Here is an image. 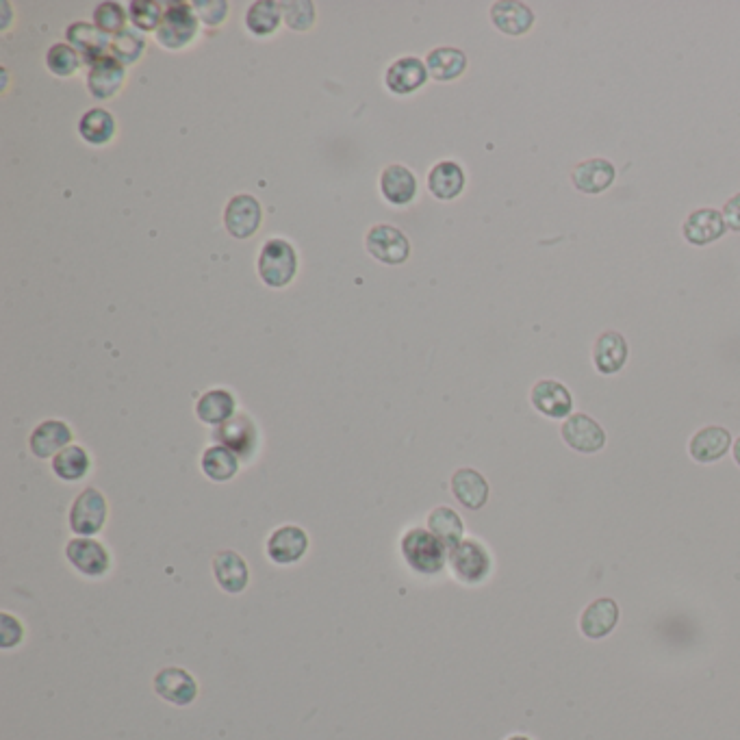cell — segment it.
<instances>
[{"label": "cell", "instance_id": "836d02e7", "mask_svg": "<svg viewBox=\"0 0 740 740\" xmlns=\"http://www.w3.org/2000/svg\"><path fill=\"white\" fill-rule=\"evenodd\" d=\"M280 18H283V9H280L278 3H274V0H257L248 9L246 27L254 35L267 37L278 29Z\"/></svg>", "mask_w": 740, "mask_h": 740}, {"label": "cell", "instance_id": "ac0fdd59", "mask_svg": "<svg viewBox=\"0 0 740 740\" xmlns=\"http://www.w3.org/2000/svg\"><path fill=\"white\" fill-rule=\"evenodd\" d=\"M213 576L220 589L228 595H239L248 589L250 569L244 556L233 550H222L213 556Z\"/></svg>", "mask_w": 740, "mask_h": 740}, {"label": "cell", "instance_id": "7a4b0ae2", "mask_svg": "<svg viewBox=\"0 0 740 740\" xmlns=\"http://www.w3.org/2000/svg\"><path fill=\"white\" fill-rule=\"evenodd\" d=\"M259 276L267 287L283 289L298 272V254L285 239H270L259 252Z\"/></svg>", "mask_w": 740, "mask_h": 740}, {"label": "cell", "instance_id": "b9f144b4", "mask_svg": "<svg viewBox=\"0 0 740 740\" xmlns=\"http://www.w3.org/2000/svg\"><path fill=\"white\" fill-rule=\"evenodd\" d=\"M723 220L727 224V228L734 233H740V194L732 196L730 200H727L723 204Z\"/></svg>", "mask_w": 740, "mask_h": 740}, {"label": "cell", "instance_id": "8d00e7d4", "mask_svg": "<svg viewBox=\"0 0 740 740\" xmlns=\"http://www.w3.org/2000/svg\"><path fill=\"white\" fill-rule=\"evenodd\" d=\"M126 11L122 5L118 3H100L96 9H94V24L107 35H118L120 31H124L126 27Z\"/></svg>", "mask_w": 740, "mask_h": 740}, {"label": "cell", "instance_id": "f35d334b", "mask_svg": "<svg viewBox=\"0 0 740 740\" xmlns=\"http://www.w3.org/2000/svg\"><path fill=\"white\" fill-rule=\"evenodd\" d=\"M163 14L165 11L161 9L159 3H137L135 0V3L129 5V18L133 22V27L142 33L157 31Z\"/></svg>", "mask_w": 740, "mask_h": 740}, {"label": "cell", "instance_id": "4316f807", "mask_svg": "<svg viewBox=\"0 0 740 740\" xmlns=\"http://www.w3.org/2000/svg\"><path fill=\"white\" fill-rule=\"evenodd\" d=\"M465 183V172L456 161H441L428 174V191L443 202H450L461 196Z\"/></svg>", "mask_w": 740, "mask_h": 740}, {"label": "cell", "instance_id": "1f68e13d", "mask_svg": "<svg viewBox=\"0 0 740 740\" xmlns=\"http://www.w3.org/2000/svg\"><path fill=\"white\" fill-rule=\"evenodd\" d=\"M92 469V458L81 445H68L53 458V474L63 482L83 480Z\"/></svg>", "mask_w": 740, "mask_h": 740}, {"label": "cell", "instance_id": "60d3db41", "mask_svg": "<svg viewBox=\"0 0 740 740\" xmlns=\"http://www.w3.org/2000/svg\"><path fill=\"white\" fill-rule=\"evenodd\" d=\"M24 639V625L20 619H16L9 612H3V621H0V641H3V649H11L20 645Z\"/></svg>", "mask_w": 740, "mask_h": 740}, {"label": "cell", "instance_id": "2e32d148", "mask_svg": "<svg viewBox=\"0 0 740 740\" xmlns=\"http://www.w3.org/2000/svg\"><path fill=\"white\" fill-rule=\"evenodd\" d=\"M727 231V224L723 220V213L717 209H697L688 213V218L682 224V235L691 246L704 248L719 241Z\"/></svg>", "mask_w": 740, "mask_h": 740}, {"label": "cell", "instance_id": "7402d4cb", "mask_svg": "<svg viewBox=\"0 0 740 740\" xmlns=\"http://www.w3.org/2000/svg\"><path fill=\"white\" fill-rule=\"evenodd\" d=\"M428 76L430 74L424 61L417 57H402L389 66L385 74V85L391 94L406 96L417 92L419 87H424Z\"/></svg>", "mask_w": 740, "mask_h": 740}, {"label": "cell", "instance_id": "52a82bcc", "mask_svg": "<svg viewBox=\"0 0 740 740\" xmlns=\"http://www.w3.org/2000/svg\"><path fill=\"white\" fill-rule=\"evenodd\" d=\"M560 437L573 452L597 454L606 448V432L591 415L573 413L560 426Z\"/></svg>", "mask_w": 740, "mask_h": 740}, {"label": "cell", "instance_id": "6da1fadb", "mask_svg": "<svg viewBox=\"0 0 740 740\" xmlns=\"http://www.w3.org/2000/svg\"><path fill=\"white\" fill-rule=\"evenodd\" d=\"M404 563L419 576H437L448 565L450 550L426 528H411L400 539Z\"/></svg>", "mask_w": 740, "mask_h": 740}, {"label": "cell", "instance_id": "8992f818", "mask_svg": "<svg viewBox=\"0 0 740 740\" xmlns=\"http://www.w3.org/2000/svg\"><path fill=\"white\" fill-rule=\"evenodd\" d=\"M66 558L83 578H102L111 569V554L105 545L92 537H76L66 545Z\"/></svg>", "mask_w": 740, "mask_h": 740}, {"label": "cell", "instance_id": "277c9868", "mask_svg": "<svg viewBox=\"0 0 740 740\" xmlns=\"http://www.w3.org/2000/svg\"><path fill=\"white\" fill-rule=\"evenodd\" d=\"M109 504L98 489L87 487L74 497L70 506V530L79 537H96L105 528Z\"/></svg>", "mask_w": 740, "mask_h": 740}, {"label": "cell", "instance_id": "3957f363", "mask_svg": "<svg viewBox=\"0 0 740 740\" xmlns=\"http://www.w3.org/2000/svg\"><path fill=\"white\" fill-rule=\"evenodd\" d=\"M448 563L456 580L469 586L482 584L491 576L493 569L489 550L476 539H463L456 547H452Z\"/></svg>", "mask_w": 740, "mask_h": 740}, {"label": "cell", "instance_id": "f546056e", "mask_svg": "<svg viewBox=\"0 0 740 740\" xmlns=\"http://www.w3.org/2000/svg\"><path fill=\"white\" fill-rule=\"evenodd\" d=\"M428 530L435 534V537L445 547H448V550H452V547L461 543L463 534H465V526H463L461 515H458L456 510H452L448 506H437L435 510H430Z\"/></svg>", "mask_w": 740, "mask_h": 740}, {"label": "cell", "instance_id": "d4e9b609", "mask_svg": "<svg viewBox=\"0 0 740 740\" xmlns=\"http://www.w3.org/2000/svg\"><path fill=\"white\" fill-rule=\"evenodd\" d=\"M452 493L469 510H480L489 502V482L480 471L463 467L452 476Z\"/></svg>", "mask_w": 740, "mask_h": 740}, {"label": "cell", "instance_id": "ffe728a7", "mask_svg": "<svg viewBox=\"0 0 740 740\" xmlns=\"http://www.w3.org/2000/svg\"><path fill=\"white\" fill-rule=\"evenodd\" d=\"M628 341L617 330H606L597 337L593 346V365L599 374L615 376L628 363Z\"/></svg>", "mask_w": 740, "mask_h": 740}, {"label": "cell", "instance_id": "e575fe53", "mask_svg": "<svg viewBox=\"0 0 740 740\" xmlns=\"http://www.w3.org/2000/svg\"><path fill=\"white\" fill-rule=\"evenodd\" d=\"M111 57H116L124 66H131V63L139 61V57L144 55L146 50V37L142 31H137L135 27L124 29L118 35L111 37Z\"/></svg>", "mask_w": 740, "mask_h": 740}, {"label": "cell", "instance_id": "4fadbf2b", "mask_svg": "<svg viewBox=\"0 0 740 740\" xmlns=\"http://www.w3.org/2000/svg\"><path fill=\"white\" fill-rule=\"evenodd\" d=\"M155 693L174 706H189L198 697V682L181 667H165L155 675Z\"/></svg>", "mask_w": 740, "mask_h": 740}, {"label": "cell", "instance_id": "d6986e66", "mask_svg": "<svg viewBox=\"0 0 740 740\" xmlns=\"http://www.w3.org/2000/svg\"><path fill=\"white\" fill-rule=\"evenodd\" d=\"M621 617L619 604L610 597H599L584 608L580 617V630L591 641H599L617 628Z\"/></svg>", "mask_w": 740, "mask_h": 740}, {"label": "cell", "instance_id": "7bdbcfd3", "mask_svg": "<svg viewBox=\"0 0 740 740\" xmlns=\"http://www.w3.org/2000/svg\"><path fill=\"white\" fill-rule=\"evenodd\" d=\"M732 450H734V461H736V463H738V467H740V437L734 441Z\"/></svg>", "mask_w": 740, "mask_h": 740}, {"label": "cell", "instance_id": "ab89813d", "mask_svg": "<svg viewBox=\"0 0 740 740\" xmlns=\"http://www.w3.org/2000/svg\"><path fill=\"white\" fill-rule=\"evenodd\" d=\"M191 7H194L196 16L207 27H220L228 16V3H222V0H209V3L207 0H196V3H191Z\"/></svg>", "mask_w": 740, "mask_h": 740}, {"label": "cell", "instance_id": "603a6c76", "mask_svg": "<svg viewBox=\"0 0 740 740\" xmlns=\"http://www.w3.org/2000/svg\"><path fill=\"white\" fill-rule=\"evenodd\" d=\"M72 430L61 419H46L29 437V448L37 458H55L61 450L72 445Z\"/></svg>", "mask_w": 740, "mask_h": 740}, {"label": "cell", "instance_id": "f1b7e54d", "mask_svg": "<svg viewBox=\"0 0 740 740\" xmlns=\"http://www.w3.org/2000/svg\"><path fill=\"white\" fill-rule=\"evenodd\" d=\"M196 415L207 426H222L235 417V398L226 389H211L200 395L196 404Z\"/></svg>", "mask_w": 740, "mask_h": 740}, {"label": "cell", "instance_id": "d6a6232c", "mask_svg": "<svg viewBox=\"0 0 740 740\" xmlns=\"http://www.w3.org/2000/svg\"><path fill=\"white\" fill-rule=\"evenodd\" d=\"M79 135L87 144L105 146L116 135V120L105 109H89L79 120Z\"/></svg>", "mask_w": 740, "mask_h": 740}, {"label": "cell", "instance_id": "7c38bea8", "mask_svg": "<svg viewBox=\"0 0 740 740\" xmlns=\"http://www.w3.org/2000/svg\"><path fill=\"white\" fill-rule=\"evenodd\" d=\"M263 211L259 200L250 194H239L224 209V226L235 239H248L259 231Z\"/></svg>", "mask_w": 740, "mask_h": 740}, {"label": "cell", "instance_id": "9a60e30c", "mask_svg": "<svg viewBox=\"0 0 740 740\" xmlns=\"http://www.w3.org/2000/svg\"><path fill=\"white\" fill-rule=\"evenodd\" d=\"M126 81V68L116 57L105 55L96 59L87 72V89L98 100L116 96Z\"/></svg>", "mask_w": 740, "mask_h": 740}, {"label": "cell", "instance_id": "ee69618b", "mask_svg": "<svg viewBox=\"0 0 740 740\" xmlns=\"http://www.w3.org/2000/svg\"><path fill=\"white\" fill-rule=\"evenodd\" d=\"M508 740H530L528 736H510Z\"/></svg>", "mask_w": 740, "mask_h": 740}, {"label": "cell", "instance_id": "8fae6325", "mask_svg": "<svg viewBox=\"0 0 740 740\" xmlns=\"http://www.w3.org/2000/svg\"><path fill=\"white\" fill-rule=\"evenodd\" d=\"M365 244L376 261L387 265H402L408 259V254H411V244H408L406 235L387 224L374 226L367 233Z\"/></svg>", "mask_w": 740, "mask_h": 740}, {"label": "cell", "instance_id": "83f0119b", "mask_svg": "<svg viewBox=\"0 0 740 740\" xmlns=\"http://www.w3.org/2000/svg\"><path fill=\"white\" fill-rule=\"evenodd\" d=\"M426 68L432 79L439 83H450L456 81L458 76H463L467 70V55L461 48L452 46H441L430 50L426 57Z\"/></svg>", "mask_w": 740, "mask_h": 740}, {"label": "cell", "instance_id": "44dd1931", "mask_svg": "<svg viewBox=\"0 0 740 740\" xmlns=\"http://www.w3.org/2000/svg\"><path fill=\"white\" fill-rule=\"evenodd\" d=\"M534 11L519 3V0H500V3L491 5V22L493 27L510 37H521L532 31L534 27Z\"/></svg>", "mask_w": 740, "mask_h": 740}, {"label": "cell", "instance_id": "30bf717a", "mask_svg": "<svg viewBox=\"0 0 740 740\" xmlns=\"http://www.w3.org/2000/svg\"><path fill=\"white\" fill-rule=\"evenodd\" d=\"M530 402L534 411L541 413L547 419H567L573 413V395L571 391L558 380H539L530 391Z\"/></svg>", "mask_w": 740, "mask_h": 740}, {"label": "cell", "instance_id": "5b68a950", "mask_svg": "<svg viewBox=\"0 0 740 740\" xmlns=\"http://www.w3.org/2000/svg\"><path fill=\"white\" fill-rule=\"evenodd\" d=\"M198 33V16L191 5L187 3H172L165 9L161 24L157 29V40L163 48L181 50Z\"/></svg>", "mask_w": 740, "mask_h": 740}, {"label": "cell", "instance_id": "4dcf8cb0", "mask_svg": "<svg viewBox=\"0 0 740 740\" xmlns=\"http://www.w3.org/2000/svg\"><path fill=\"white\" fill-rule=\"evenodd\" d=\"M202 474L213 482H228L237 476L239 471V456L231 452L224 445H213L207 448L200 458Z\"/></svg>", "mask_w": 740, "mask_h": 740}, {"label": "cell", "instance_id": "cb8c5ba5", "mask_svg": "<svg viewBox=\"0 0 740 740\" xmlns=\"http://www.w3.org/2000/svg\"><path fill=\"white\" fill-rule=\"evenodd\" d=\"M66 37L70 46L83 57V61L89 63V66H92L96 59L105 57L107 48H111L109 35L102 33L96 24L89 22H72L66 31Z\"/></svg>", "mask_w": 740, "mask_h": 740}, {"label": "cell", "instance_id": "9c48e42d", "mask_svg": "<svg viewBox=\"0 0 740 740\" xmlns=\"http://www.w3.org/2000/svg\"><path fill=\"white\" fill-rule=\"evenodd\" d=\"M213 439L218 441V445H224V448L235 452L239 458H250L257 452L259 432L248 415L239 413L228 419L226 424L215 428Z\"/></svg>", "mask_w": 740, "mask_h": 740}, {"label": "cell", "instance_id": "5bb4252c", "mask_svg": "<svg viewBox=\"0 0 740 740\" xmlns=\"http://www.w3.org/2000/svg\"><path fill=\"white\" fill-rule=\"evenodd\" d=\"M617 181V168L608 159L595 157L578 163L571 172V183L580 194L597 196L604 194Z\"/></svg>", "mask_w": 740, "mask_h": 740}, {"label": "cell", "instance_id": "e0dca14e", "mask_svg": "<svg viewBox=\"0 0 740 740\" xmlns=\"http://www.w3.org/2000/svg\"><path fill=\"white\" fill-rule=\"evenodd\" d=\"M732 435L730 430L723 426H706L697 430L691 437V443H688V454L695 463L701 465H710L717 463L721 458L730 452L732 448Z\"/></svg>", "mask_w": 740, "mask_h": 740}, {"label": "cell", "instance_id": "d590c367", "mask_svg": "<svg viewBox=\"0 0 740 740\" xmlns=\"http://www.w3.org/2000/svg\"><path fill=\"white\" fill-rule=\"evenodd\" d=\"M81 63H83V57L76 53L70 44H55V46H50L46 53V66L57 76H72L76 70L81 68Z\"/></svg>", "mask_w": 740, "mask_h": 740}, {"label": "cell", "instance_id": "ba28073f", "mask_svg": "<svg viewBox=\"0 0 740 740\" xmlns=\"http://www.w3.org/2000/svg\"><path fill=\"white\" fill-rule=\"evenodd\" d=\"M309 534L304 532L300 526H280L270 534V539L265 543V554L278 567H289L296 565L309 552Z\"/></svg>", "mask_w": 740, "mask_h": 740}, {"label": "cell", "instance_id": "484cf974", "mask_svg": "<svg viewBox=\"0 0 740 740\" xmlns=\"http://www.w3.org/2000/svg\"><path fill=\"white\" fill-rule=\"evenodd\" d=\"M380 191L387 202L395 204V207H404L417 196V178L406 165H389L380 174Z\"/></svg>", "mask_w": 740, "mask_h": 740}, {"label": "cell", "instance_id": "74e56055", "mask_svg": "<svg viewBox=\"0 0 740 740\" xmlns=\"http://www.w3.org/2000/svg\"><path fill=\"white\" fill-rule=\"evenodd\" d=\"M283 9V18L291 31H309L315 22V5L306 3V0H296V3H280Z\"/></svg>", "mask_w": 740, "mask_h": 740}]
</instances>
